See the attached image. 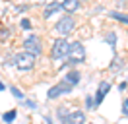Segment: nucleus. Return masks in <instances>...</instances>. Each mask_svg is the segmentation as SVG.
<instances>
[{
	"label": "nucleus",
	"mask_w": 128,
	"mask_h": 124,
	"mask_svg": "<svg viewBox=\"0 0 128 124\" xmlns=\"http://www.w3.org/2000/svg\"><path fill=\"white\" fill-rule=\"evenodd\" d=\"M14 64H16L20 70H31L33 66H35V54L31 52H18L16 56H14Z\"/></svg>",
	"instance_id": "f257e3e1"
},
{
	"label": "nucleus",
	"mask_w": 128,
	"mask_h": 124,
	"mask_svg": "<svg viewBox=\"0 0 128 124\" xmlns=\"http://www.w3.org/2000/svg\"><path fill=\"white\" fill-rule=\"evenodd\" d=\"M74 27H76L74 20L70 18V16H64L62 20H58V23L54 25V31H56V33H60L62 37H66V35H70V33L74 31Z\"/></svg>",
	"instance_id": "f03ea898"
},
{
	"label": "nucleus",
	"mask_w": 128,
	"mask_h": 124,
	"mask_svg": "<svg viewBox=\"0 0 128 124\" xmlns=\"http://www.w3.org/2000/svg\"><path fill=\"white\" fill-rule=\"evenodd\" d=\"M68 56H70V64H78L80 60L86 58V50H84V45L80 41H76L74 45H70L68 48Z\"/></svg>",
	"instance_id": "7ed1b4c3"
},
{
	"label": "nucleus",
	"mask_w": 128,
	"mask_h": 124,
	"mask_svg": "<svg viewBox=\"0 0 128 124\" xmlns=\"http://www.w3.org/2000/svg\"><path fill=\"white\" fill-rule=\"evenodd\" d=\"M68 48H70V45H68L66 37L56 39L54 45H52V58H64V56H68Z\"/></svg>",
	"instance_id": "20e7f679"
},
{
	"label": "nucleus",
	"mask_w": 128,
	"mask_h": 124,
	"mask_svg": "<svg viewBox=\"0 0 128 124\" xmlns=\"http://www.w3.org/2000/svg\"><path fill=\"white\" fill-rule=\"evenodd\" d=\"M24 46L27 52L31 54H39L41 50H43V46H41V39L37 37V35H29V37L24 41Z\"/></svg>",
	"instance_id": "39448f33"
},
{
	"label": "nucleus",
	"mask_w": 128,
	"mask_h": 124,
	"mask_svg": "<svg viewBox=\"0 0 128 124\" xmlns=\"http://www.w3.org/2000/svg\"><path fill=\"white\" fill-rule=\"evenodd\" d=\"M70 89H72L70 85H66V84H58V85H54V87H50V89H48L47 97H48V99H56V97H60L62 93H68Z\"/></svg>",
	"instance_id": "423d86ee"
},
{
	"label": "nucleus",
	"mask_w": 128,
	"mask_h": 124,
	"mask_svg": "<svg viewBox=\"0 0 128 124\" xmlns=\"http://www.w3.org/2000/svg\"><path fill=\"white\" fill-rule=\"evenodd\" d=\"M64 120H66V124H84L86 122V114H84L82 110H74V112H70Z\"/></svg>",
	"instance_id": "0eeeda50"
},
{
	"label": "nucleus",
	"mask_w": 128,
	"mask_h": 124,
	"mask_svg": "<svg viewBox=\"0 0 128 124\" xmlns=\"http://www.w3.org/2000/svg\"><path fill=\"white\" fill-rule=\"evenodd\" d=\"M111 91V84L109 82H101L99 84V89H97V97H95V105H101V101L105 99V95Z\"/></svg>",
	"instance_id": "6e6552de"
},
{
	"label": "nucleus",
	"mask_w": 128,
	"mask_h": 124,
	"mask_svg": "<svg viewBox=\"0 0 128 124\" xmlns=\"http://www.w3.org/2000/svg\"><path fill=\"white\" fill-rule=\"evenodd\" d=\"M80 78H82V76H80V72H76V70H74V72H68V74L64 76V84L72 87V85H76L78 82H80Z\"/></svg>",
	"instance_id": "1a4fd4ad"
},
{
	"label": "nucleus",
	"mask_w": 128,
	"mask_h": 124,
	"mask_svg": "<svg viewBox=\"0 0 128 124\" xmlns=\"http://www.w3.org/2000/svg\"><path fill=\"white\" fill-rule=\"evenodd\" d=\"M60 6H62L66 12H76L78 6H80V0H62Z\"/></svg>",
	"instance_id": "9d476101"
},
{
	"label": "nucleus",
	"mask_w": 128,
	"mask_h": 124,
	"mask_svg": "<svg viewBox=\"0 0 128 124\" xmlns=\"http://www.w3.org/2000/svg\"><path fill=\"white\" fill-rule=\"evenodd\" d=\"M60 10H62V6H60V2H52V4H50V6H47V10H45V18H50V16L54 14V12H60Z\"/></svg>",
	"instance_id": "9b49d317"
},
{
	"label": "nucleus",
	"mask_w": 128,
	"mask_h": 124,
	"mask_svg": "<svg viewBox=\"0 0 128 124\" xmlns=\"http://www.w3.org/2000/svg\"><path fill=\"white\" fill-rule=\"evenodd\" d=\"M111 18L118 20V22H124V23H128V16H126V14H120V12H111Z\"/></svg>",
	"instance_id": "f8f14e48"
},
{
	"label": "nucleus",
	"mask_w": 128,
	"mask_h": 124,
	"mask_svg": "<svg viewBox=\"0 0 128 124\" xmlns=\"http://www.w3.org/2000/svg\"><path fill=\"white\" fill-rule=\"evenodd\" d=\"M16 114H18V112H16V110H8V112H6V114H4V116H2V118H4V122H14V118H16Z\"/></svg>",
	"instance_id": "ddd939ff"
},
{
	"label": "nucleus",
	"mask_w": 128,
	"mask_h": 124,
	"mask_svg": "<svg viewBox=\"0 0 128 124\" xmlns=\"http://www.w3.org/2000/svg\"><path fill=\"white\" fill-rule=\"evenodd\" d=\"M10 89H12V95H14V97H18V99H24V93L20 91L18 87H10Z\"/></svg>",
	"instance_id": "4468645a"
},
{
	"label": "nucleus",
	"mask_w": 128,
	"mask_h": 124,
	"mask_svg": "<svg viewBox=\"0 0 128 124\" xmlns=\"http://www.w3.org/2000/svg\"><path fill=\"white\" fill-rule=\"evenodd\" d=\"M22 27H24V29H31V22H29L27 18H24V20H22Z\"/></svg>",
	"instance_id": "2eb2a0df"
},
{
	"label": "nucleus",
	"mask_w": 128,
	"mask_h": 124,
	"mask_svg": "<svg viewBox=\"0 0 128 124\" xmlns=\"http://www.w3.org/2000/svg\"><path fill=\"white\" fill-rule=\"evenodd\" d=\"M122 112H124V114H128V101H124V103H122Z\"/></svg>",
	"instance_id": "dca6fc26"
},
{
	"label": "nucleus",
	"mask_w": 128,
	"mask_h": 124,
	"mask_svg": "<svg viewBox=\"0 0 128 124\" xmlns=\"http://www.w3.org/2000/svg\"><path fill=\"white\" fill-rule=\"evenodd\" d=\"M107 41H109V43H111V45H114V35H112V33H111V35H109V37H107Z\"/></svg>",
	"instance_id": "f3484780"
},
{
	"label": "nucleus",
	"mask_w": 128,
	"mask_h": 124,
	"mask_svg": "<svg viewBox=\"0 0 128 124\" xmlns=\"http://www.w3.org/2000/svg\"><path fill=\"white\" fill-rule=\"evenodd\" d=\"M4 89H6V85H4L2 82H0V91H4Z\"/></svg>",
	"instance_id": "a211bd4d"
},
{
	"label": "nucleus",
	"mask_w": 128,
	"mask_h": 124,
	"mask_svg": "<svg viewBox=\"0 0 128 124\" xmlns=\"http://www.w3.org/2000/svg\"><path fill=\"white\" fill-rule=\"evenodd\" d=\"M37 2H41V0H37Z\"/></svg>",
	"instance_id": "6ab92c4d"
}]
</instances>
